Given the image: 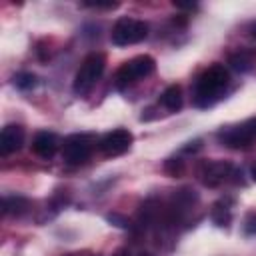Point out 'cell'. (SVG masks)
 Returning a JSON list of instances; mask_svg holds the SVG:
<instances>
[{"label": "cell", "mask_w": 256, "mask_h": 256, "mask_svg": "<svg viewBox=\"0 0 256 256\" xmlns=\"http://www.w3.org/2000/svg\"><path fill=\"white\" fill-rule=\"evenodd\" d=\"M230 82V74L224 64H212L194 82V104L198 108L212 106Z\"/></svg>", "instance_id": "1"}, {"label": "cell", "mask_w": 256, "mask_h": 256, "mask_svg": "<svg viewBox=\"0 0 256 256\" xmlns=\"http://www.w3.org/2000/svg\"><path fill=\"white\" fill-rule=\"evenodd\" d=\"M104 68H106V56L102 52H90L82 60V64H80V68L74 76V84H72L74 92L80 94V96L88 94L96 86L100 76L104 74Z\"/></svg>", "instance_id": "2"}, {"label": "cell", "mask_w": 256, "mask_h": 256, "mask_svg": "<svg viewBox=\"0 0 256 256\" xmlns=\"http://www.w3.org/2000/svg\"><path fill=\"white\" fill-rule=\"evenodd\" d=\"M154 70H156V60L152 56H148V54H140V56H134L128 62H124L116 70L114 80H116V86L122 90L126 86H132L134 82L150 76Z\"/></svg>", "instance_id": "3"}, {"label": "cell", "mask_w": 256, "mask_h": 256, "mask_svg": "<svg viewBox=\"0 0 256 256\" xmlns=\"http://www.w3.org/2000/svg\"><path fill=\"white\" fill-rule=\"evenodd\" d=\"M146 36H148V24L144 20L130 18V16L118 18L116 24L112 26V32H110V40L116 46L138 44V42L146 40Z\"/></svg>", "instance_id": "4"}, {"label": "cell", "mask_w": 256, "mask_h": 256, "mask_svg": "<svg viewBox=\"0 0 256 256\" xmlns=\"http://www.w3.org/2000/svg\"><path fill=\"white\" fill-rule=\"evenodd\" d=\"M94 144H96V140H94L92 134L80 132V134L66 136L64 142H62V158H64V162L72 164V166L86 162L90 158L92 150H94Z\"/></svg>", "instance_id": "5"}, {"label": "cell", "mask_w": 256, "mask_h": 256, "mask_svg": "<svg viewBox=\"0 0 256 256\" xmlns=\"http://www.w3.org/2000/svg\"><path fill=\"white\" fill-rule=\"evenodd\" d=\"M256 138V118L254 120H246L238 126H230V128H224L220 134H218V140L228 146V148H234V150H240V148H248Z\"/></svg>", "instance_id": "6"}, {"label": "cell", "mask_w": 256, "mask_h": 256, "mask_svg": "<svg viewBox=\"0 0 256 256\" xmlns=\"http://www.w3.org/2000/svg\"><path fill=\"white\" fill-rule=\"evenodd\" d=\"M230 176H234V166L224 160H206L198 168V178L208 188H216L228 182Z\"/></svg>", "instance_id": "7"}, {"label": "cell", "mask_w": 256, "mask_h": 256, "mask_svg": "<svg viewBox=\"0 0 256 256\" xmlns=\"http://www.w3.org/2000/svg\"><path fill=\"white\" fill-rule=\"evenodd\" d=\"M132 132L126 130V128H116V130H110L106 132L100 140H98V150L104 154V156H120L124 152L130 150L132 146Z\"/></svg>", "instance_id": "8"}, {"label": "cell", "mask_w": 256, "mask_h": 256, "mask_svg": "<svg viewBox=\"0 0 256 256\" xmlns=\"http://www.w3.org/2000/svg\"><path fill=\"white\" fill-rule=\"evenodd\" d=\"M24 138H26V132L20 124H6L0 132V154L10 156L18 152L24 144Z\"/></svg>", "instance_id": "9"}, {"label": "cell", "mask_w": 256, "mask_h": 256, "mask_svg": "<svg viewBox=\"0 0 256 256\" xmlns=\"http://www.w3.org/2000/svg\"><path fill=\"white\" fill-rule=\"evenodd\" d=\"M58 146H60L58 136H56L54 132H48V130L38 132V134L34 136V140H32V152H34L36 156H40V158H46V160L56 154Z\"/></svg>", "instance_id": "10"}, {"label": "cell", "mask_w": 256, "mask_h": 256, "mask_svg": "<svg viewBox=\"0 0 256 256\" xmlns=\"http://www.w3.org/2000/svg\"><path fill=\"white\" fill-rule=\"evenodd\" d=\"M210 218L216 226L226 228L232 222V200L230 198H220L218 202H214L212 210H210Z\"/></svg>", "instance_id": "11"}, {"label": "cell", "mask_w": 256, "mask_h": 256, "mask_svg": "<svg viewBox=\"0 0 256 256\" xmlns=\"http://www.w3.org/2000/svg\"><path fill=\"white\" fill-rule=\"evenodd\" d=\"M158 102H160L168 112H178V110L182 108V102H184V98H182V88H180L178 84H170V86L164 88V92L160 94Z\"/></svg>", "instance_id": "12"}, {"label": "cell", "mask_w": 256, "mask_h": 256, "mask_svg": "<svg viewBox=\"0 0 256 256\" xmlns=\"http://www.w3.org/2000/svg\"><path fill=\"white\" fill-rule=\"evenodd\" d=\"M28 208H30V202L24 196H4L2 198V214L4 216H22Z\"/></svg>", "instance_id": "13"}, {"label": "cell", "mask_w": 256, "mask_h": 256, "mask_svg": "<svg viewBox=\"0 0 256 256\" xmlns=\"http://www.w3.org/2000/svg\"><path fill=\"white\" fill-rule=\"evenodd\" d=\"M228 64H230V68L236 70V72H248V70H252L254 56H252V52H248V50H236V52H232V54L228 56Z\"/></svg>", "instance_id": "14"}, {"label": "cell", "mask_w": 256, "mask_h": 256, "mask_svg": "<svg viewBox=\"0 0 256 256\" xmlns=\"http://www.w3.org/2000/svg\"><path fill=\"white\" fill-rule=\"evenodd\" d=\"M12 82H14V86H16L18 90H24V92L38 86V78H36V74H32V72H18V74H14Z\"/></svg>", "instance_id": "15"}, {"label": "cell", "mask_w": 256, "mask_h": 256, "mask_svg": "<svg viewBox=\"0 0 256 256\" xmlns=\"http://www.w3.org/2000/svg\"><path fill=\"white\" fill-rule=\"evenodd\" d=\"M164 170H166V174H170V176H180L182 172H184V160H180V158H168L166 162H164Z\"/></svg>", "instance_id": "16"}, {"label": "cell", "mask_w": 256, "mask_h": 256, "mask_svg": "<svg viewBox=\"0 0 256 256\" xmlns=\"http://www.w3.org/2000/svg\"><path fill=\"white\" fill-rule=\"evenodd\" d=\"M106 218H108V222H112V224H116V226H120V228H130L128 218H124V216H120V214H108Z\"/></svg>", "instance_id": "17"}, {"label": "cell", "mask_w": 256, "mask_h": 256, "mask_svg": "<svg viewBox=\"0 0 256 256\" xmlns=\"http://www.w3.org/2000/svg\"><path fill=\"white\" fill-rule=\"evenodd\" d=\"M84 6H88V8H102V10H112V8H116L118 6V2H82Z\"/></svg>", "instance_id": "18"}, {"label": "cell", "mask_w": 256, "mask_h": 256, "mask_svg": "<svg viewBox=\"0 0 256 256\" xmlns=\"http://www.w3.org/2000/svg\"><path fill=\"white\" fill-rule=\"evenodd\" d=\"M244 232H246V234H256V214H250V216L246 218Z\"/></svg>", "instance_id": "19"}, {"label": "cell", "mask_w": 256, "mask_h": 256, "mask_svg": "<svg viewBox=\"0 0 256 256\" xmlns=\"http://www.w3.org/2000/svg\"><path fill=\"white\" fill-rule=\"evenodd\" d=\"M202 148V140L200 138H196V140H192V142H188V146H184L182 148V152H196V150H200Z\"/></svg>", "instance_id": "20"}, {"label": "cell", "mask_w": 256, "mask_h": 256, "mask_svg": "<svg viewBox=\"0 0 256 256\" xmlns=\"http://www.w3.org/2000/svg\"><path fill=\"white\" fill-rule=\"evenodd\" d=\"M172 4H174V8H178V10H196V6H198L196 2H176V0H174Z\"/></svg>", "instance_id": "21"}, {"label": "cell", "mask_w": 256, "mask_h": 256, "mask_svg": "<svg viewBox=\"0 0 256 256\" xmlns=\"http://www.w3.org/2000/svg\"><path fill=\"white\" fill-rule=\"evenodd\" d=\"M246 30H248V36H250L252 40H256V20H252V22L248 24V28H246Z\"/></svg>", "instance_id": "22"}, {"label": "cell", "mask_w": 256, "mask_h": 256, "mask_svg": "<svg viewBox=\"0 0 256 256\" xmlns=\"http://www.w3.org/2000/svg\"><path fill=\"white\" fill-rule=\"evenodd\" d=\"M250 176H252V180L256 182V162L252 164V168H250Z\"/></svg>", "instance_id": "23"}, {"label": "cell", "mask_w": 256, "mask_h": 256, "mask_svg": "<svg viewBox=\"0 0 256 256\" xmlns=\"http://www.w3.org/2000/svg\"><path fill=\"white\" fill-rule=\"evenodd\" d=\"M112 256H130V254H128L126 250H116V252H114Z\"/></svg>", "instance_id": "24"}, {"label": "cell", "mask_w": 256, "mask_h": 256, "mask_svg": "<svg viewBox=\"0 0 256 256\" xmlns=\"http://www.w3.org/2000/svg\"><path fill=\"white\" fill-rule=\"evenodd\" d=\"M68 256H90V254H68Z\"/></svg>", "instance_id": "25"}]
</instances>
